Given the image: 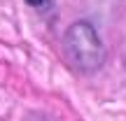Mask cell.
Wrapping results in <instances>:
<instances>
[{"label": "cell", "instance_id": "cell-1", "mask_svg": "<svg viewBox=\"0 0 126 121\" xmlns=\"http://www.w3.org/2000/svg\"><path fill=\"white\" fill-rule=\"evenodd\" d=\"M63 44H65V54L70 63L82 72H96L105 61L103 42H100L98 33L94 30V26L86 21L72 23L65 30Z\"/></svg>", "mask_w": 126, "mask_h": 121}, {"label": "cell", "instance_id": "cell-2", "mask_svg": "<svg viewBox=\"0 0 126 121\" xmlns=\"http://www.w3.org/2000/svg\"><path fill=\"white\" fill-rule=\"evenodd\" d=\"M26 2H28V5H42L45 0H26Z\"/></svg>", "mask_w": 126, "mask_h": 121}]
</instances>
